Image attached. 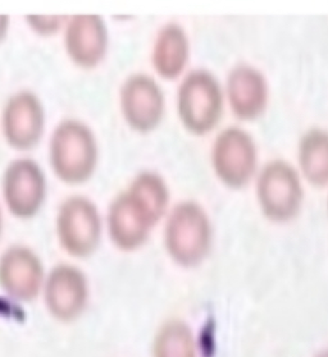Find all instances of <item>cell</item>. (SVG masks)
Instances as JSON below:
<instances>
[{
  "label": "cell",
  "instance_id": "cell-16",
  "mask_svg": "<svg viewBox=\"0 0 328 357\" xmlns=\"http://www.w3.org/2000/svg\"><path fill=\"white\" fill-rule=\"evenodd\" d=\"M297 171L313 187H328L327 130L312 128L303 135L297 145Z\"/></svg>",
  "mask_w": 328,
  "mask_h": 357
},
{
  "label": "cell",
  "instance_id": "cell-1",
  "mask_svg": "<svg viewBox=\"0 0 328 357\" xmlns=\"http://www.w3.org/2000/svg\"><path fill=\"white\" fill-rule=\"evenodd\" d=\"M170 186L158 172L137 173L107 211L104 225L113 246L124 252L141 249L170 211Z\"/></svg>",
  "mask_w": 328,
  "mask_h": 357
},
{
  "label": "cell",
  "instance_id": "cell-13",
  "mask_svg": "<svg viewBox=\"0 0 328 357\" xmlns=\"http://www.w3.org/2000/svg\"><path fill=\"white\" fill-rule=\"evenodd\" d=\"M63 43L70 62L81 70L99 67L108 53L110 33L104 18L98 15L68 17L63 29Z\"/></svg>",
  "mask_w": 328,
  "mask_h": 357
},
{
  "label": "cell",
  "instance_id": "cell-11",
  "mask_svg": "<svg viewBox=\"0 0 328 357\" xmlns=\"http://www.w3.org/2000/svg\"><path fill=\"white\" fill-rule=\"evenodd\" d=\"M45 125V109L39 96L24 90L13 93L6 102L0 131L8 146L17 151H29L39 145Z\"/></svg>",
  "mask_w": 328,
  "mask_h": 357
},
{
  "label": "cell",
  "instance_id": "cell-7",
  "mask_svg": "<svg viewBox=\"0 0 328 357\" xmlns=\"http://www.w3.org/2000/svg\"><path fill=\"white\" fill-rule=\"evenodd\" d=\"M102 214L89 197L75 195L66 199L55 218V233L66 254L75 259L94 255L102 241Z\"/></svg>",
  "mask_w": 328,
  "mask_h": 357
},
{
  "label": "cell",
  "instance_id": "cell-14",
  "mask_svg": "<svg viewBox=\"0 0 328 357\" xmlns=\"http://www.w3.org/2000/svg\"><path fill=\"white\" fill-rule=\"evenodd\" d=\"M225 99L239 121L254 122L266 113L269 84L262 70L251 64H239L228 72L223 86Z\"/></svg>",
  "mask_w": 328,
  "mask_h": 357
},
{
  "label": "cell",
  "instance_id": "cell-17",
  "mask_svg": "<svg viewBox=\"0 0 328 357\" xmlns=\"http://www.w3.org/2000/svg\"><path fill=\"white\" fill-rule=\"evenodd\" d=\"M153 357H197L195 338L188 324L170 320L156 332Z\"/></svg>",
  "mask_w": 328,
  "mask_h": 357
},
{
  "label": "cell",
  "instance_id": "cell-5",
  "mask_svg": "<svg viewBox=\"0 0 328 357\" xmlns=\"http://www.w3.org/2000/svg\"><path fill=\"white\" fill-rule=\"evenodd\" d=\"M254 181L259 209L268 220L283 225L299 215L304 204V181L297 167L281 159L271 160Z\"/></svg>",
  "mask_w": 328,
  "mask_h": 357
},
{
  "label": "cell",
  "instance_id": "cell-4",
  "mask_svg": "<svg viewBox=\"0 0 328 357\" xmlns=\"http://www.w3.org/2000/svg\"><path fill=\"white\" fill-rule=\"evenodd\" d=\"M225 105L223 85L209 70H190L181 78L176 110L188 133L205 136L214 131L223 116Z\"/></svg>",
  "mask_w": 328,
  "mask_h": 357
},
{
  "label": "cell",
  "instance_id": "cell-8",
  "mask_svg": "<svg viewBox=\"0 0 328 357\" xmlns=\"http://www.w3.org/2000/svg\"><path fill=\"white\" fill-rule=\"evenodd\" d=\"M47 177L39 164L30 158L9 162L3 179V202L9 213L27 220L36 217L47 199Z\"/></svg>",
  "mask_w": 328,
  "mask_h": 357
},
{
  "label": "cell",
  "instance_id": "cell-9",
  "mask_svg": "<svg viewBox=\"0 0 328 357\" xmlns=\"http://www.w3.org/2000/svg\"><path fill=\"white\" fill-rule=\"evenodd\" d=\"M118 102L126 125L135 132H153L163 122V89L150 75L133 73L126 78L119 89Z\"/></svg>",
  "mask_w": 328,
  "mask_h": 357
},
{
  "label": "cell",
  "instance_id": "cell-3",
  "mask_svg": "<svg viewBox=\"0 0 328 357\" xmlns=\"http://www.w3.org/2000/svg\"><path fill=\"white\" fill-rule=\"evenodd\" d=\"M164 222V249L173 263L195 268L211 254L213 225L207 210L193 200L170 208Z\"/></svg>",
  "mask_w": 328,
  "mask_h": 357
},
{
  "label": "cell",
  "instance_id": "cell-6",
  "mask_svg": "<svg viewBox=\"0 0 328 357\" xmlns=\"http://www.w3.org/2000/svg\"><path fill=\"white\" fill-rule=\"evenodd\" d=\"M211 165L223 186L242 190L251 185L259 171L257 142L241 127H226L213 141Z\"/></svg>",
  "mask_w": 328,
  "mask_h": 357
},
{
  "label": "cell",
  "instance_id": "cell-22",
  "mask_svg": "<svg viewBox=\"0 0 328 357\" xmlns=\"http://www.w3.org/2000/svg\"><path fill=\"white\" fill-rule=\"evenodd\" d=\"M327 214H328V196H327Z\"/></svg>",
  "mask_w": 328,
  "mask_h": 357
},
{
  "label": "cell",
  "instance_id": "cell-10",
  "mask_svg": "<svg viewBox=\"0 0 328 357\" xmlns=\"http://www.w3.org/2000/svg\"><path fill=\"white\" fill-rule=\"evenodd\" d=\"M41 296L52 318L72 323L87 310L90 298L87 274L76 265L57 264L45 275Z\"/></svg>",
  "mask_w": 328,
  "mask_h": 357
},
{
  "label": "cell",
  "instance_id": "cell-19",
  "mask_svg": "<svg viewBox=\"0 0 328 357\" xmlns=\"http://www.w3.org/2000/svg\"><path fill=\"white\" fill-rule=\"evenodd\" d=\"M9 26H10V18L7 15H0V45L1 43L8 36Z\"/></svg>",
  "mask_w": 328,
  "mask_h": 357
},
{
  "label": "cell",
  "instance_id": "cell-21",
  "mask_svg": "<svg viewBox=\"0 0 328 357\" xmlns=\"http://www.w3.org/2000/svg\"><path fill=\"white\" fill-rule=\"evenodd\" d=\"M317 357H328V349H326V351H322L320 355Z\"/></svg>",
  "mask_w": 328,
  "mask_h": 357
},
{
  "label": "cell",
  "instance_id": "cell-20",
  "mask_svg": "<svg viewBox=\"0 0 328 357\" xmlns=\"http://www.w3.org/2000/svg\"><path fill=\"white\" fill-rule=\"evenodd\" d=\"M3 228H4V217H3V210H1V205H0V240L3 236Z\"/></svg>",
  "mask_w": 328,
  "mask_h": 357
},
{
  "label": "cell",
  "instance_id": "cell-12",
  "mask_svg": "<svg viewBox=\"0 0 328 357\" xmlns=\"http://www.w3.org/2000/svg\"><path fill=\"white\" fill-rule=\"evenodd\" d=\"M45 268L33 250L13 245L0 255V288L15 301L30 303L41 296Z\"/></svg>",
  "mask_w": 328,
  "mask_h": 357
},
{
  "label": "cell",
  "instance_id": "cell-2",
  "mask_svg": "<svg viewBox=\"0 0 328 357\" xmlns=\"http://www.w3.org/2000/svg\"><path fill=\"white\" fill-rule=\"evenodd\" d=\"M99 162V145L94 131L77 119L57 126L49 141V163L64 185L80 186L93 178Z\"/></svg>",
  "mask_w": 328,
  "mask_h": 357
},
{
  "label": "cell",
  "instance_id": "cell-18",
  "mask_svg": "<svg viewBox=\"0 0 328 357\" xmlns=\"http://www.w3.org/2000/svg\"><path fill=\"white\" fill-rule=\"evenodd\" d=\"M24 18L29 29L33 33L39 35L41 38H49V36H54L58 32L63 31L68 17L29 15Z\"/></svg>",
  "mask_w": 328,
  "mask_h": 357
},
{
  "label": "cell",
  "instance_id": "cell-15",
  "mask_svg": "<svg viewBox=\"0 0 328 357\" xmlns=\"http://www.w3.org/2000/svg\"><path fill=\"white\" fill-rule=\"evenodd\" d=\"M190 56V39L181 24L170 22L159 29L151 47V66L158 77L167 81L184 77Z\"/></svg>",
  "mask_w": 328,
  "mask_h": 357
}]
</instances>
